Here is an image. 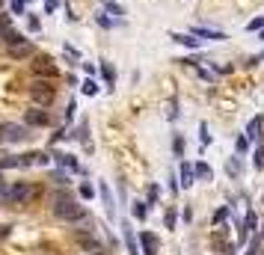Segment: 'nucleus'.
Returning <instances> with one entry per match:
<instances>
[{
    "label": "nucleus",
    "mask_w": 264,
    "mask_h": 255,
    "mask_svg": "<svg viewBox=\"0 0 264 255\" xmlns=\"http://www.w3.org/2000/svg\"><path fill=\"white\" fill-rule=\"evenodd\" d=\"M131 211H134V217H137V220H146V217H149V202H134V208H131Z\"/></svg>",
    "instance_id": "nucleus-15"
},
{
    "label": "nucleus",
    "mask_w": 264,
    "mask_h": 255,
    "mask_svg": "<svg viewBox=\"0 0 264 255\" xmlns=\"http://www.w3.org/2000/svg\"><path fill=\"white\" fill-rule=\"evenodd\" d=\"M101 3H104V6H107V9H110L113 15H122V6H119L116 0H101Z\"/></svg>",
    "instance_id": "nucleus-26"
},
{
    "label": "nucleus",
    "mask_w": 264,
    "mask_h": 255,
    "mask_svg": "<svg viewBox=\"0 0 264 255\" xmlns=\"http://www.w3.org/2000/svg\"><path fill=\"white\" fill-rule=\"evenodd\" d=\"M48 122H51V116L45 113V107H33V110L24 113V125L27 128H45Z\"/></svg>",
    "instance_id": "nucleus-5"
},
{
    "label": "nucleus",
    "mask_w": 264,
    "mask_h": 255,
    "mask_svg": "<svg viewBox=\"0 0 264 255\" xmlns=\"http://www.w3.org/2000/svg\"><path fill=\"white\" fill-rule=\"evenodd\" d=\"M262 42H264V30H262Z\"/></svg>",
    "instance_id": "nucleus-39"
},
{
    "label": "nucleus",
    "mask_w": 264,
    "mask_h": 255,
    "mask_svg": "<svg viewBox=\"0 0 264 255\" xmlns=\"http://www.w3.org/2000/svg\"><path fill=\"white\" fill-rule=\"evenodd\" d=\"M196 181V166H190V163H181V187H190Z\"/></svg>",
    "instance_id": "nucleus-10"
},
{
    "label": "nucleus",
    "mask_w": 264,
    "mask_h": 255,
    "mask_svg": "<svg viewBox=\"0 0 264 255\" xmlns=\"http://www.w3.org/2000/svg\"><path fill=\"white\" fill-rule=\"evenodd\" d=\"M196 175H199V178H205V181H208V178H214V172H211V166H208L205 160H199V163H196Z\"/></svg>",
    "instance_id": "nucleus-16"
},
{
    "label": "nucleus",
    "mask_w": 264,
    "mask_h": 255,
    "mask_svg": "<svg viewBox=\"0 0 264 255\" xmlns=\"http://www.w3.org/2000/svg\"><path fill=\"white\" fill-rule=\"evenodd\" d=\"M6 53L12 56V59H27V56H33L36 53V48H33V42L30 39H24L21 33H6Z\"/></svg>",
    "instance_id": "nucleus-2"
},
{
    "label": "nucleus",
    "mask_w": 264,
    "mask_h": 255,
    "mask_svg": "<svg viewBox=\"0 0 264 255\" xmlns=\"http://www.w3.org/2000/svg\"><path fill=\"white\" fill-rule=\"evenodd\" d=\"M190 33L196 39H214V42H223L226 39V33L223 30H214V27H190Z\"/></svg>",
    "instance_id": "nucleus-9"
},
{
    "label": "nucleus",
    "mask_w": 264,
    "mask_h": 255,
    "mask_svg": "<svg viewBox=\"0 0 264 255\" xmlns=\"http://www.w3.org/2000/svg\"><path fill=\"white\" fill-rule=\"evenodd\" d=\"M80 196H83V199H92V196H95V190H92L89 184H80Z\"/></svg>",
    "instance_id": "nucleus-29"
},
{
    "label": "nucleus",
    "mask_w": 264,
    "mask_h": 255,
    "mask_svg": "<svg viewBox=\"0 0 264 255\" xmlns=\"http://www.w3.org/2000/svg\"><path fill=\"white\" fill-rule=\"evenodd\" d=\"M3 193H6V184H3V178H0V196H3Z\"/></svg>",
    "instance_id": "nucleus-36"
},
{
    "label": "nucleus",
    "mask_w": 264,
    "mask_h": 255,
    "mask_svg": "<svg viewBox=\"0 0 264 255\" xmlns=\"http://www.w3.org/2000/svg\"><path fill=\"white\" fill-rule=\"evenodd\" d=\"M95 21H98V24H101L104 30H110V27H113V21L107 18V12H98V15H95Z\"/></svg>",
    "instance_id": "nucleus-24"
},
{
    "label": "nucleus",
    "mask_w": 264,
    "mask_h": 255,
    "mask_svg": "<svg viewBox=\"0 0 264 255\" xmlns=\"http://www.w3.org/2000/svg\"><path fill=\"white\" fill-rule=\"evenodd\" d=\"M172 39H175L178 45H184V48H199V39H196L193 33H172Z\"/></svg>",
    "instance_id": "nucleus-12"
},
{
    "label": "nucleus",
    "mask_w": 264,
    "mask_h": 255,
    "mask_svg": "<svg viewBox=\"0 0 264 255\" xmlns=\"http://www.w3.org/2000/svg\"><path fill=\"white\" fill-rule=\"evenodd\" d=\"M80 89H83V95H95V92H98V83H95V80L89 77V80H86V83H83Z\"/></svg>",
    "instance_id": "nucleus-20"
},
{
    "label": "nucleus",
    "mask_w": 264,
    "mask_h": 255,
    "mask_svg": "<svg viewBox=\"0 0 264 255\" xmlns=\"http://www.w3.org/2000/svg\"><path fill=\"white\" fill-rule=\"evenodd\" d=\"M158 193H160V190H158V184H152V187H149V205H155V202H158Z\"/></svg>",
    "instance_id": "nucleus-30"
},
{
    "label": "nucleus",
    "mask_w": 264,
    "mask_h": 255,
    "mask_svg": "<svg viewBox=\"0 0 264 255\" xmlns=\"http://www.w3.org/2000/svg\"><path fill=\"white\" fill-rule=\"evenodd\" d=\"M262 125H264V116H256V119H253V122L247 125V137H250V143L262 137Z\"/></svg>",
    "instance_id": "nucleus-11"
},
{
    "label": "nucleus",
    "mask_w": 264,
    "mask_h": 255,
    "mask_svg": "<svg viewBox=\"0 0 264 255\" xmlns=\"http://www.w3.org/2000/svg\"><path fill=\"white\" fill-rule=\"evenodd\" d=\"M259 250H262V238H253V244L247 247V253L244 255H259Z\"/></svg>",
    "instance_id": "nucleus-23"
},
{
    "label": "nucleus",
    "mask_w": 264,
    "mask_h": 255,
    "mask_svg": "<svg viewBox=\"0 0 264 255\" xmlns=\"http://www.w3.org/2000/svg\"><path fill=\"white\" fill-rule=\"evenodd\" d=\"M172 152H175L178 157L184 154V137H181V134H175V140H172Z\"/></svg>",
    "instance_id": "nucleus-19"
},
{
    "label": "nucleus",
    "mask_w": 264,
    "mask_h": 255,
    "mask_svg": "<svg viewBox=\"0 0 264 255\" xmlns=\"http://www.w3.org/2000/svg\"><path fill=\"white\" fill-rule=\"evenodd\" d=\"M226 169H229V175H232V178H235V175H238V169H241V166H238V163H235V160H229V166H226Z\"/></svg>",
    "instance_id": "nucleus-34"
},
{
    "label": "nucleus",
    "mask_w": 264,
    "mask_h": 255,
    "mask_svg": "<svg viewBox=\"0 0 264 255\" xmlns=\"http://www.w3.org/2000/svg\"><path fill=\"white\" fill-rule=\"evenodd\" d=\"M199 131H202V146H208V143H211V137H208V125L202 122V125H199Z\"/></svg>",
    "instance_id": "nucleus-31"
},
{
    "label": "nucleus",
    "mask_w": 264,
    "mask_h": 255,
    "mask_svg": "<svg viewBox=\"0 0 264 255\" xmlns=\"http://www.w3.org/2000/svg\"><path fill=\"white\" fill-rule=\"evenodd\" d=\"M30 134H27V125H3V140L9 143H24Z\"/></svg>",
    "instance_id": "nucleus-7"
},
{
    "label": "nucleus",
    "mask_w": 264,
    "mask_h": 255,
    "mask_svg": "<svg viewBox=\"0 0 264 255\" xmlns=\"http://www.w3.org/2000/svg\"><path fill=\"white\" fill-rule=\"evenodd\" d=\"M101 74H104V80H107V83H113V80H116V71H113V65H110V62H101Z\"/></svg>",
    "instance_id": "nucleus-18"
},
{
    "label": "nucleus",
    "mask_w": 264,
    "mask_h": 255,
    "mask_svg": "<svg viewBox=\"0 0 264 255\" xmlns=\"http://www.w3.org/2000/svg\"><path fill=\"white\" fill-rule=\"evenodd\" d=\"M262 241H264V223H262Z\"/></svg>",
    "instance_id": "nucleus-37"
},
{
    "label": "nucleus",
    "mask_w": 264,
    "mask_h": 255,
    "mask_svg": "<svg viewBox=\"0 0 264 255\" xmlns=\"http://www.w3.org/2000/svg\"><path fill=\"white\" fill-rule=\"evenodd\" d=\"M12 12L15 15H24V0H12Z\"/></svg>",
    "instance_id": "nucleus-33"
},
{
    "label": "nucleus",
    "mask_w": 264,
    "mask_h": 255,
    "mask_svg": "<svg viewBox=\"0 0 264 255\" xmlns=\"http://www.w3.org/2000/svg\"><path fill=\"white\" fill-rule=\"evenodd\" d=\"M235 149H238V152H247V149H250V137H247V134H241V137L235 140Z\"/></svg>",
    "instance_id": "nucleus-21"
},
{
    "label": "nucleus",
    "mask_w": 264,
    "mask_h": 255,
    "mask_svg": "<svg viewBox=\"0 0 264 255\" xmlns=\"http://www.w3.org/2000/svg\"><path fill=\"white\" fill-rule=\"evenodd\" d=\"M92 255H98V253H92Z\"/></svg>",
    "instance_id": "nucleus-40"
},
{
    "label": "nucleus",
    "mask_w": 264,
    "mask_h": 255,
    "mask_svg": "<svg viewBox=\"0 0 264 255\" xmlns=\"http://www.w3.org/2000/svg\"><path fill=\"white\" fill-rule=\"evenodd\" d=\"M56 160H59V163H62V166H68V169H71V172H77V160H74V157H71V154H56Z\"/></svg>",
    "instance_id": "nucleus-17"
},
{
    "label": "nucleus",
    "mask_w": 264,
    "mask_h": 255,
    "mask_svg": "<svg viewBox=\"0 0 264 255\" xmlns=\"http://www.w3.org/2000/svg\"><path fill=\"white\" fill-rule=\"evenodd\" d=\"M0 140H3V125H0Z\"/></svg>",
    "instance_id": "nucleus-38"
},
{
    "label": "nucleus",
    "mask_w": 264,
    "mask_h": 255,
    "mask_svg": "<svg viewBox=\"0 0 264 255\" xmlns=\"http://www.w3.org/2000/svg\"><path fill=\"white\" fill-rule=\"evenodd\" d=\"M247 30H264V15L262 18H253V21L247 24Z\"/></svg>",
    "instance_id": "nucleus-27"
},
{
    "label": "nucleus",
    "mask_w": 264,
    "mask_h": 255,
    "mask_svg": "<svg viewBox=\"0 0 264 255\" xmlns=\"http://www.w3.org/2000/svg\"><path fill=\"white\" fill-rule=\"evenodd\" d=\"M30 98H33L36 104H42V107H51V104H53V86L45 83V80H36V83L30 86Z\"/></svg>",
    "instance_id": "nucleus-3"
},
{
    "label": "nucleus",
    "mask_w": 264,
    "mask_h": 255,
    "mask_svg": "<svg viewBox=\"0 0 264 255\" xmlns=\"http://www.w3.org/2000/svg\"><path fill=\"white\" fill-rule=\"evenodd\" d=\"M253 166H256V169H262V166H264V146L256 152V160H253Z\"/></svg>",
    "instance_id": "nucleus-28"
},
{
    "label": "nucleus",
    "mask_w": 264,
    "mask_h": 255,
    "mask_svg": "<svg viewBox=\"0 0 264 255\" xmlns=\"http://www.w3.org/2000/svg\"><path fill=\"white\" fill-rule=\"evenodd\" d=\"M53 214H56L59 220H65V223H80V220H86V208H83L74 196H68V193H56V196H53Z\"/></svg>",
    "instance_id": "nucleus-1"
},
{
    "label": "nucleus",
    "mask_w": 264,
    "mask_h": 255,
    "mask_svg": "<svg viewBox=\"0 0 264 255\" xmlns=\"http://www.w3.org/2000/svg\"><path fill=\"white\" fill-rule=\"evenodd\" d=\"M101 196H104V205H107V214L113 217V214H116V205H113V196H110V187H107V184H101Z\"/></svg>",
    "instance_id": "nucleus-14"
},
{
    "label": "nucleus",
    "mask_w": 264,
    "mask_h": 255,
    "mask_svg": "<svg viewBox=\"0 0 264 255\" xmlns=\"http://www.w3.org/2000/svg\"><path fill=\"white\" fill-rule=\"evenodd\" d=\"M140 247H143V253H146V255H158L160 241H158V235H155V232H140Z\"/></svg>",
    "instance_id": "nucleus-8"
},
{
    "label": "nucleus",
    "mask_w": 264,
    "mask_h": 255,
    "mask_svg": "<svg viewBox=\"0 0 264 255\" xmlns=\"http://www.w3.org/2000/svg\"><path fill=\"white\" fill-rule=\"evenodd\" d=\"M6 196H9V202H15V205H27V202L33 199V187H30L27 181H18V184H12V187L6 190Z\"/></svg>",
    "instance_id": "nucleus-4"
},
{
    "label": "nucleus",
    "mask_w": 264,
    "mask_h": 255,
    "mask_svg": "<svg viewBox=\"0 0 264 255\" xmlns=\"http://www.w3.org/2000/svg\"><path fill=\"white\" fill-rule=\"evenodd\" d=\"M163 223H166V229H169V232L175 229V208H169V211H166V217H163Z\"/></svg>",
    "instance_id": "nucleus-25"
},
{
    "label": "nucleus",
    "mask_w": 264,
    "mask_h": 255,
    "mask_svg": "<svg viewBox=\"0 0 264 255\" xmlns=\"http://www.w3.org/2000/svg\"><path fill=\"white\" fill-rule=\"evenodd\" d=\"M59 6V0H45V12H53Z\"/></svg>",
    "instance_id": "nucleus-35"
},
{
    "label": "nucleus",
    "mask_w": 264,
    "mask_h": 255,
    "mask_svg": "<svg viewBox=\"0 0 264 255\" xmlns=\"http://www.w3.org/2000/svg\"><path fill=\"white\" fill-rule=\"evenodd\" d=\"M0 3H3V0H0Z\"/></svg>",
    "instance_id": "nucleus-41"
},
{
    "label": "nucleus",
    "mask_w": 264,
    "mask_h": 255,
    "mask_svg": "<svg viewBox=\"0 0 264 255\" xmlns=\"http://www.w3.org/2000/svg\"><path fill=\"white\" fill-rule=\"evenodd\" d=\"M12 166H27V157H3L0 169H12Z\"/></svg>",
    "instance_id": "nucleus-13"
},
{
    "label": "nucleus",
    "mask_w": 264,
    "mask_h": 255,
    "mask_svg": "<svg viewBox=\"0 0 264 255\" xmlns=\"http://www.w3.org/2000/svg\"><path fill=\"white\" fill-rule=\"evenodd\" d=\"M226 217H229V208H220V211H217V214H214V223H223V220H226Z\"/></svg>",
    "instance_id": "nucleus-32"
},
{
    "label": "nucleus",
    "mask_w": 264,
    "mask_h": 255,
    "mask_svg": "<svg viewBox=\"0 0 264 255\" xmlns=\"http://www.w3.org/2000/svg\"><path fill=\"white\" fill-rule=\"evenodd\" d=\"M256 226H259V217H256L253 211H250V214H247V220H244V229H247V232H253Z\"/></svg>",
    "instance_id": "nucleus-22"
},
{
    "label": "nucleus",
    "mask_w": 264,
    "mask_h": 255,
    "mask_svg": "<svg viewBox=\"0 0 264 255\" xmlns=\"http://www.w3.org/2000/svg\"><path fill=\"white\" fill-rule=\"evenodd\" d=\"M33 74H42V77H56V65L51 56H36L33 59Z\"/></svg>",
    "instance_id": "nucleus-6"
}]
</instances>
